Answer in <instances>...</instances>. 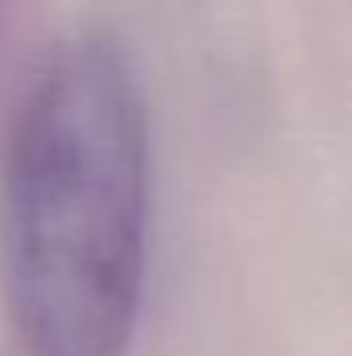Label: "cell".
Returning <instances> with one entry per match:
<instances>
[{
  "label": "cell",
  "mask_w": 352,
  "mask_h": 356,
  "mask_svg": "<svg viewBox=\"0 0 352 356\" xmlns=\"http://www.w3.org/2000/svg\"><path fill=\"white\" fill-rule=\"evenodd\" d=\"M150 245V133L104 38L33 79L0 182V282L29 356H125Z\"/></svg>",
  "instance_id": "6da1fadb"
}]
</instances>
